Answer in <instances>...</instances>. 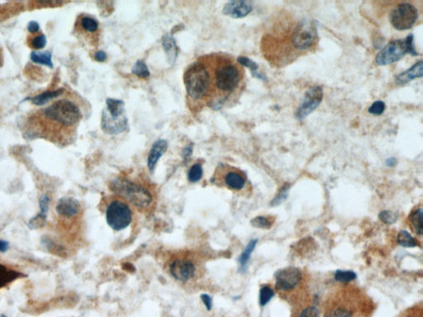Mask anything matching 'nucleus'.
Instances as JSON below:
<instances>
[{"mask_svg": "<svg viewBox=\"0 0 423 317\" xmlns=\"http://www.w3.org/2000/svg\"><path fill=\"white\" fill-rule=\"evenodd\" d=\"M318 36L315 24L309 20L294 21L281 19L261 40V52L266 61L282 67L311 52L317 47Z\"/></svg>", "mask_w": 423, "mask_h": 317, "instance_id": "nucleus-1", "label": "nucleus"}, {"mask_svg": "<svg viewBox=\"0 0 423 317\" xmlns=\"http://www.w3.org/2000/svg\"><path fill=\"white\" fill-rule=\"evenodd\" d=\"M205 58L211 79L209 107L218 109L239 97L244 87V70L238 60L225 53L206 55Z\"/></svg>", "mask_w": 423, "mask_h": 317, "instance_id": "nucleus-2", "label": "nucleus"}, {"mask_svg": "<svg viewBox=\"0 0 423 317\" xmlns=\"http://www.w3.org/2000/svg\"><path fill=\"white\" fill-rule=\"evenodd\" d=\"M374 309L366 292L350 282L334 287L322 305L323 317H372Z\"/></svg>", "mask_w": 423, "mask_h": 317, "instance_id": "nucleus-3", "label": "nucleus"}, {"mask_svg": "<svg viewBox=\"0 0 423 317\" xmlns=\"http://www.w3.org/2000/svg\"><path fill=\"white\" fill-rule=\"evenodd\" d=\"M183 81L191 110H198L203 106H209L211 79L205 56L199 57L188 66L184 72Z\"/></svg>", "mask_w": 423, "mask_h": 317, "instance_id": "nucleus-4", "label": "nucleus"}, {"mask_svg": "<svg viewBox=\"0 0 423 317\" xmlns=\"http://www.w3.org/2000/svg\"><path fill=\"white\" fill-rule=\"evenodd\" d=\"M81 118L80 106L71 99L57 100L40 112L42 122L52 126L48 130H52L54 127L53 131L64 132L67 139H72Z\"/></svg>", "mask_w": 423, "mask_h": 317, "instance_id": "nucleus-5", "label": "nucleus"}, {"mask_svg": "<svg viewBox=\"0 0 423 317\" xmlns=\"http://www.w3.org/2000/svg\"><path fill=\"white\" fill-rule=\"evenodd\" d=\"M304 283V275L299 268L290 267L275 273V288L280 296L284 298L289 297L291 301H294L295 296H297L296 301L299 304L304 300V297H302Z\"/></svg>", "mask_w": 423, "mask_h": 317, "instance_id": "nucleus-6", "label": "nucleus"}, {"mask_svg": "<svg viewBox=\"0 0 423 317\" xmlns=\"http://www.w3.org/2000/svg\"><path fill=\"white\" fill-rule=\"evenodd\" d=\"M111 188L118 196L140 209H145L152 202L151 193L144 186L125 178L115 179L111 184Z\"/></svg>", "mask_w": 423, "mask_h": 317, "instance_id": "nucleus-7", "label": "nucleus"}, {"mask_svg": "<svg viewBox=\"0 0 423 317\" xmlns=\"http://www.w3.org/2000/svg\"><path fill=\"white\" fill-rule=\"evenodd\" d=\"M408 53L413 56L417 55L414 48L412 35L407 36L405 39H397L390 42L377 55L375 61L378 66H387L399 61Z\"/></svg>", "mask_w": 423, "mask_h": 317, "instance_id": "nucleus-8", "label": "nucleus"}, {"mask_svg": "<svg viewBox=\"0 0 423 317\" xmlns=\"http://www.w3.org/2000/svg\"><path fill=\"white\" fill-rule=\"evenodd\" d=\"M106 219L112 229L119 231L127 228L132 222V210L124 200L116 198L111 201L107 207Z\"/></svg>", "mask_w": 423, "mask_h": 317, "instance_id": "nucleus-9", "label": "nucleus"}, {"mask_svg": "<svg viewBox=\"0 0 423 317\" xmlns=\"http://www.w3.org/2000/svg\"><path fill=\"white\" fill-rule=\"evenodd\" d=\"M212 181L217 184L226 186L227 188L236 192L244 190L247 185L246 174L240 169L227 165H219L214 173Z\"/></svg>", "mask_w": 423, "mask_h": 317, "instance_id": "nucleus-10", "label": "nucleus"}, {"mask_svg": "<svg viewBox=\"0 0 423 317\" xmlns=\"http://www.w3.org/2000/svg\"><path fill=\"white\" fill-rule=\"evenodd\" d=\"M418 12L416 7L408 3H402L395 7L389 15L392 26L399 31L407 30L416 24Z\"/></svg>", "mask_w": 423, "mask_h": 317, "instance_id": "nucleus-11", "label": "nucleus"}, {"mask_svg": "<svg viewBox=\"0 0 423 317\" xmlns=\"http://www.w3.org/2000/svg\"><path fill=\"white\" fill-rule=\"evenodd\" d=\"M76 33L92 47L99 46L101 35V29L96 19L88 16L80 15L76 24Z\"/></svg>", "mask_w": 423, "mask_h": 317, "instance_id": "nucleus-12", "label": "nucleus"}, {"mask_svg": "<svg viewBox=\"0 0 423 317\" xmlns=\"http://www.w3.org/2000/svg\"><path fill=\"white\" fill-rule=\"evenodd\" d=\"M322 90L318 86L307 92L303 103L297 110V118L303 119L311 113H313V111L315 110L322 102Z\"/></svg>", "mask_w": 423, "mask_h": 317, "instance_id": "nucleus-13", "label": "nucleus"}, {"mask_svg": "<svg viewBox=\"0 0 423 317\" xmlns=\"http://www.w3.org/2000/svg\"><path fill=\"white\" fill-rule=\"evenodd\" d=\"M169 271L175 279L186 282L194 276L195 266L189 260L175 259L169 266Z\"/></svg>", "mask_w": 423, "mask_h": 317, "instance_id": "nucleus-14", "label": "nucleus"}, {"mask_svg": "<svg viewBox=\"0 0 423 317\" xmlns=\"http://www.w3.org/2000/svg\"><path fill=\"white\" fill-rule=\"evenodd\" d=\"M127 127L126 115L113 117L105 110L102 115V130L107 134H119Z\"/></svg>", "mask_w": 423, "mask_h": 317, "instance_id": "nucleus-15", "label": "nucleus"}, {"mask_svg": "<svg viewBox=\"0 0 423 317\" xmlns=\"http://www.w3.org/2000/svg\"><path fill=\"white\" fill-rule=\"evenodd\" d=\"M252 11V5L247 1H233L225 5L224 15L234 19H241L249 15Z\"/></svg>", "mask_w": 423, "mask_h": 317, "instance_id": "nucleus-16", "label": "nucleus"}, {"mask_svg": "<svg viewBox=\"0 0 423 317\" xmlns=\"http://www.w3.org/2000/svg\"><path fill=\"white\" fill-rule=\"evenodd\" d=\"M56 210L57 213L64 217H72L79 213L80 202L73 197H62L57 202Z\"/></svg>", "mask_w": 423, "mask_h": 317, "instance_id": "nucleus-17", "label": "nucleus"}, {"mask_svg": "<svg viewBox=\"0 0 423 317\" xmlns=\"http://www.w3.org/2000/svg\"><path fill=\"white\" fill-rule=\"evenodd\" d=\"M167 147H168V145L166 141L164 140H159L154 143L151 151L149 152L148 160H147V165L150 171H154L158 160H160V158L165 154Z\"/></svg>", "mask_w": 423, "mask_h": 317, "instance_id": "nucleus-18", "label": "nucleus"}, {"mask_svg": "<svg viewBox=\"0 0 423 317\" xmlns=\"http://www.w3.org/2000/svg\"><path fill=\"white\" fill-rule=\"evenodd\" d=\"M421 76H422V61H420L415 64L411 69L397 76L396 77V83L397 85H404L406 83L414 80L415 78L421 77Z\"/></svg>", "mask_w": 423, "mask_h": 317, "instance_id": "nucleus-19", "label": "nucleus"}, {"mask_svg": "<svg viewBox=\"0 0 423 317\" xmlns=\"http://www.w3.org/2000/svg\"><path fill=\"white\" fill-rule=\"evenodd\" d=\"M422 211V207L419 206L412 210L409 215V221L411 229L419 236H421L423 233Z\"/></svg>", "mask_w": 423, "mask_h": 317, "instance_id": "nucleus-20", "label": "nucleus"}, {"mask_svg": "<svg viewBox=\"0 0 423 317\" xmlns=\"http://www.w3.org/2000/svg\"><path fill=\"white\" fill-rule=\"evenodd\" d=\"M21 275V272L10 269L0 263V288L19 278Z\"/></svg>", "mask_w": 423, "mask_h": 317, "instance_id": "nucleus-21", "label": "nucleus"}, {"mask_svg": "<svg viewBox=\"0 0 423 317\" xmlns=\"http://www.w3.org/2000/svg\"><path fill=\"white\" fill-rule=\"evenodd\" d=\"M162 45L166 52L169 62L171 64L174 63L177 56V47L174 39L169 35L165 36L163 38Z\"/></svg>", "mask_w": 423, "mask_h": 317, "instance_id": "nucleus-22", "label": "nucleus"}, {"mask_svg": "<svg viewBox=\"0 0 423 317\" xmlns=\"http://www.w3.org/2000/svg\"><path fill=\"white\" fill-rule=\"evenodd\" d=\"M257 240H252L249 242V244L247 245V248L245 249L244 251L241 254L240 258H239V264H240L241 269L242 270H246L247 268V263L249 262L250 258L252 255V252L254 250L255 248L257 246Z\"/></svg>", "mask_w": 423, "mask_h": 317, "instance_id": "nucleus-23", "label": "nucleus"}, {"mask_svg": "<svg viewBox=\"0 0 423 317\" xmlns=\"http://www.w3.org/2000/svg\"><path fill=\"white\" fill-rule=\"evenodd\" d=\"M63 91V90H57L55 91L45 92L43 94H39L38 96L34 97L32 99V102L36 105H43V104H47V102H49L52 99H56L57 97L61 95Z\"/></svg>", "mask_w": 423, "mask_h": 317, "instance_id": "nucleus-24", "label": "nucleus"}, {"mask_svg": "<svg viewBox=\"0 0 423 317\" xmlns=\"http://www.w3.org/2000/svg\"><path fill=\"white\" fill-rule=\"evenodd\" d=\"M31 60L37 64L49 66L50 68L53 67L52 61V54L49 52H32Z\"/></svg>", "mask_w": 423, "mask_h": 317, "instance_id": "nucleus-25", "label": "nucleus"}, {"mask_svg": "<svg viewBox=\"0 0 423 317\" xmlns=\"http://www.w3.org/2000/svg\"><path fill=\"white\" fill-rule=\"evenodd\" d=\"M298 312L294 317H320L319 310L315 305L301 304L298 307Z\"/></svg>", "mask_w": 423, "mask_h": 317, "instance_id": "nucleus-26", "label": "nucleus"}, {"mask_svg": "<svg viewBox=\"0 0 423 317\" xmlns=\"http://www.w3.org/2000/svg\"><path fill=\"white\" fill-rule=\"evenodd\" d=\"M397 243L401 245V246L407 247V248H412V247H416L418 245V242L416 241L410 234H409L406 230H401L397 238Z\"/></svg>", "mask_w": 423, "mask_h": 317, "instance_id": "nucleus-27", "label": "nucleus"}, {"mask_svg": "<svg viewBox=\"0 0 423 317\" xmlns=\"http://www.w3.org/2000/svg\"><path fill=\"white\" fill-rule=\"evenodd\" d=\"M252 226L261 229H270L274 223V219L271 216H257L251 221Z\"/></svg>", "mask_w": 423, "mask_h": 317, "instance_id": "nucleus-28", "label": "nucleus"}, {"mask_svg": "<svg viewBox=\"0 0 423 317\" xmlns=\"http://www.w3.org/2000/svg\"><path fill=\"white\" fill-rule=\"evenodd\" d=\"M335 278L340 283H347L355 280L356 274L353 271L337 270L335 272Z\"/></svg>", "mask_w": 423, "mask_h": 317, "instance_id": "nucleus-29", "label": "nucleus"}, {"mask_svg": "<svg viewBox=\"0 0 423 317\" xmlns=\"http://www.w3.org/2000/svg\"><path fill=\"white\" fill-rule=\"evenodd\" d=\"M238 61L241 64V65H242V66H247L248 68L251 69V71H252L253 76L259 78V79L263 80L264 76H262L261 73L257 72L258 66H257V64L255 63L254 61H252V60L248 59L247 57H239L238 59Z\"/></svg>", "mask_w": 423, "mask_h": 317, "instance_id": "nucleus-30", "label": "nucleus"}, {"mask_svg": "<svg viewBox=\"0 0 423 317\" xmlns=\"http://www.w3.org/2000/svg\"><path fill=\"white\" fill-rule=\"evenodd\" d=\"M202 177V167L200 164H195L191 167L188 174V179L191 183L199 181Z\"/></svg>", "mask_w": 423, "mask_h": 317, "instance_id": "nucleus-31", "label": "nucleus"}, {"mask_svg": "<svg viewBox=\"0 0 423 317\" xmlns=\"http://www.w3.org/2000/svg\"><path fill=\"white\" fill-rule=\"evenodd\" d=\"M274 295H275V292L271 287L269 286H264L261 287V291H260V304L261 305H266L269 301H271Z\"/></svg>", "mask_w": 423, "mask_h": 317, "instance_id": "nucleus-32", "label": "nucleus"}, {"mask_svg": "<svg viewBox=\"0 0 423 317\" xmlns=\"http://www.w3.org/2000/svg\"><path fill=\"white\" fill-rule=\"evenodd\" d=\"M132 73L141 78H147L150 76L148 69L143 61H139L136 62L134 67L132 69Z\"/></svg>", "mask_w": 423, "mask_h": 317, "instance_id": "nucleus-33", "label": "nucleus"}, {"mask_svg": "<svg viewBox=\"0 0 423 317\" xmlns=\"http://www.w3.org/2000/svg\"><path fill=\"white\" fill-rule=\"evenodd\" d=\"M47 216H43V215H41L39 213L37 216L31 219L30 221H29L28 226L32 230H35V229L42 227V226L45 225L46 221H47Z\"/></svg>", "mask_w": 423, "mask_h": 317, "instance_id": "nucleus-34", "label": "nucleus"}, {"mask_svg": "<svg viewBox=\"0 0 423 317\" xmlns=\"http://www.w3.org/2000/svg\"><path fill=\"white\" fill-rule=\"evenodd\" d=\"M378 217L381 221H383V223L388 224V225L394 223L395 221L397 220V214L390 211H381L378 215Z\"/></svg>", "mask_w": 423, "mask_h": 317, "instance_id": "nucleus-35", "label": "nucleus"}, {"mask_svg": "<svg viewBox=\"0 0 423 317\" xmlns=\"http://www.w3.org/2000/svg\"><path fill=\"white\" fill-rule=\"evenodd\" d=\"M46 44H47V38L44 35L36 36L29 43L31 47L37 50L43 49Z\"/></svg>", "mask_w": 423, "mask_h": 317, "instance_id": "nucleus-36", "label": "nucleus"}, {"mask_svg": "<svg viewBox=\"0 0 423 317\" xmlns=\"http://www.w3.org/2000/svg\"><path fill=\"white\" fill-rule=\"evenodd\" d=\"M50 198L47 195H43L39 199V207H40V214L44 216H47V213L49 211Z\"/></svg>", "mask_w": 423, "mask_h": 317, "instance_id": "nucleus-37", "label": "nucleus"}, {"mask_svg": "<svg viewBox=\"0 0 423 317\" xmlns=\"http://www.w3.org/2000/svg\"><path fill=\"white\" fill-rule=\"evenodd\" d=\"M385 110V104L382 101L374 102L369 108V113L374 115H381Z\"/></svg>", "mask_w": 423, "mask_h": 317, "instance_id": "nucleus-38", "label": "nucleus"}, {"mask_svg": "<svg viewBox=\"0 0 423 317\" xmlns=\"http://www.w3.org/2000/svg\"><path fill=\"white\" fill-rule=\"evenodd\" d=\"M288 190H289V187H284L282 190L280 191L279 196L275 197V200L273 201V204L278 205L280 204V202H282L285 199V197H287Z\"/></svg>", "mask_w": 423, "mask_h": 317, "instance_id": "nucleus-39", "label": "nucleus"}, {"mask_svg": "<svg viewBox=\"0 0 423 317\" xmlns=\"http://www.w3.org/2000/svg\"><path fill=\"white\" fill-rule=\"evenodd\" d=\"M201 299H202V302L207 308V310H211L212 307H213V300H212L211 296H208L207 294H202V295H201Z\"/></svg>", "mask_w": 423, "mask_h": 317, "instance_id": "nucleus-40", "label": "nucleus"}, {"mask_svg": "<svg viewBox=\"0 0 423 317\" xmlns=\"http://www.w3.org/2000/svg\"><path fill=\"white\" fill-rule=\"evenodd\" d=\"M40 29V26H39V24L35 21H32L29 23V25H28V30L29 32H30L31 33H38V31Z\"/></svg>", "mask_w": 423, "mask_h": 317, "instance_id": "nucleus-41", "label": "nucleus"}, {"mask_svg": "<svg viewBox=\"0 0 423 317\" xmlns=\"http://www.w3.org/2000/svg\"><path fill=\"white\" fill-rule=\"evenodd\" d=\"M94 59L98 61H101L102 62V61H104L107 59V55H106L105 52L99 51V52H97L94 54Z\"/></svg>", "mask_w": 423, "mask_h": 317, "instance_id": "nucleus-42", "label": "nucleus"}, {"mask_svg": "<svg viewBox=\"0 0 423 317\" xmlns=\"http://www.w3.org/2000/svg\"><path fill=\"white\" fill-rule=\"evenodd\" d=\"M10 249V243L5 240H0V252H6Z\"/></svg>", "mask_w": 423, "mask_h": 317, "instance_id": "nucleus-43", "label": "nucleus"}, {"mask_svg": "<svg viewBox=\"0 0 423 317\" xmlns=\"http://www.w3.org/2000/svg\"><path fill=\"white\" fill-rule=\"evenodd\" d=\"M395 163H396V160L393 158H391V159H388V161H387V165L388 166H393L395 165Z\"/></svg>", "mask_w": 423, "mask_h": 317, "instance_id": "nucleus-44", "label": "nucleus"}, {"mask_svg": "<svg viewBox=\"0 0 423 317\" xmlns=\"http://www.w3.org/2000/svg\"><path fill=\"white\" fill-rule=\"evenodd\" d=\"M2 317H6L5 315H2Z\"/></svg>", "mask_w": 423, "mask_h": 317, "instance_id": "nucleus-45", "label": "nucleus"}]
</instances>
